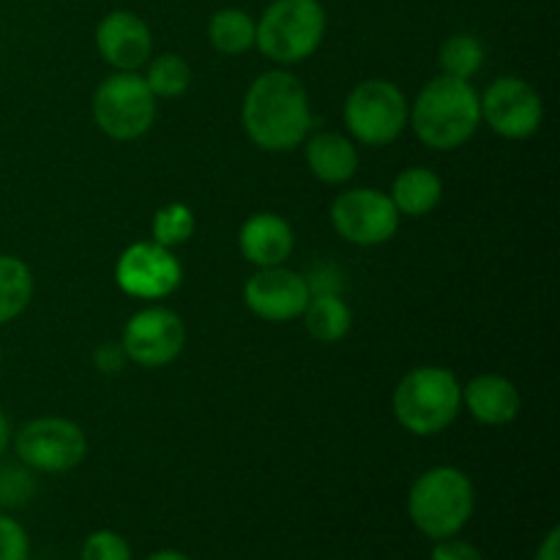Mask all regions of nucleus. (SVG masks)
I'll use <instances>...</instances> for the list:
<instances>
[{
	"label": "nucleus",
	"instance_id": "obj_7",
	"mask_svg": "<svg viewBox=\"0 0 560 560\" xmlns=\"http://www.w3.org/2000/svg\"><path fill=\"white\" fill-rule=\"evenodd\" d=\"M93 120L109 140H140L156 120V96L137 71H115L93 93Z\"/></svg>",
	"mask_w": 560,
	"mask_h": 560
},
{
	"label": "nucleus",
	"instance_id": "obj_29",
	"mask_svg": "<svg viewBox=\"0 0 560 560\" xmlns=\"http://www.w3.org/2000/svg\"><path fill=\"white\" fill-rule=\"evenodd\" d=\"M124 350H120V345H102V348L96 350V364L98 370L104 372H115L120 364H124Z\"/></svg>",
	"mask_w": 560,
	"mask_h": 560
},
{
	"label": "nucleus",
	"instance_id": "obj_20",
	"mask_svg": "<svg viewBox=\"0 0 560 560\" xmlns=\"http://www.w3.org/2000/svg\"><path fill=\"white\" fill-rule=\"evenodd\" d=\"M257 22L244 9H219L208 22V42L219 55H244L255 47Z\"/></svg>",
	"mask_w": 560,
	"mask_h": 560
},
{
	"label": "nucleus",
	"instance_id": "obj_17",
	"mask_svg": "<svg viewBox=\"0 0 560 560\" xmlns=\"http://www.w3.org/2000/svg\"><path fill=\"white\" fill-rule=\"evenodd\" d=\"M306 167L320 184L342 186L359 173V148L339 131H320L306 140Z\"/></svg>",
	"mask_w": 560,
	"mask_h": 560
},
{
	"label": "nucleus",
	"instance_id": "obj_9",
	"mask_svg": "<svg viewBox=\"0 0 560 560\" xmlns=\"http://www.w3.org/2000/svg\"><path fill=\"white\" fill-rule=\"evenodd\" d=\"M481 120L503 140H528L541 129L545 98L523 77H498L485 93H479Z\"/></svg>",
	"mask_w": 560,
	"mask_h": 560
},
{
	"label": "nucleus",
	"instance_id": "obj_18",
	"mask_svg": "<svg viewBox=\"0 0 560 560\" xmlns=\"http://www.w3.org/2000/svg\"><path fill=\"white\" fill-rule=\"evenodd\" d=\"M392 202L399 217L421 219L435 211L443 200V180L430 167H408L394 178Z\"/></svg>",
	"mask_w": 560,
	"mask_h": 560
},
{
	"label": "nucleus",
	"instance_id": "obj_3",
	"mask_svg": "<svg viewBox=\"0 0 560 560\" xmlns=\"http://www.w3.org/2000/svg\"><path fill=\"white\" fill-rule=\"evenodd\" d=\"M476 512V490L468 474L452 465L424 470L408 492V517L419 534L441 541L459 536Z\"/></svg>",
	"mask_w": 560,
	"mask_h": 560
},
{
	"label": "nucleus",
	"instance_id": "obj_32",
	"mask_svg": "<svg viewBox=\"0 0 560 560\" xmlns=\"http://www.w3.org/2000/svg\"><path fill=\"white\" fill-rule=\"evenodd\" d=\"M145 560H191V558L180 550H159L153 552V556H148Z\"/></svg>",
	"mask_w": 560,
	"mask_h": 560
},
{
	"label": "nucleus",
	"instance_id": "obj_21",
	"mask_svg": "<svg viewBox=\"0 0 560 560\" xmlns=\"http://www.w3.org/2000/svg\"><path fill=\"white\" fill-rule=\"evenodd\" d=\"M33 273L22 257L0 255V326L16 320L33 301Z\"/></svg>",
	"mask_w": 560,
	"mask_h": 560
},
{
	"label": "nucleus",
	"instance_id": "obj_23",
	"mask_svg": "<svg viewBox=\"0 0 560 560\" xmlns=\"http://www.w3.org/2000/svg\"><path fill=\"white\" fill-rule=\"evenodd\" d=\"M145 82L156 98H178L189 91L191 69L180 55L164 52L148 60Z\"/></svg>",
	"mask_w": 560,
	"mask_h": 560
},
{
	"label": "nucleus",
	"instance_id": "obj_19",
	"mask_svg": "<svg viewBox=\"0 0 560 560\" xmlns=\"http://www.w3.org/2000/svg\"><path fill=\"white\" fill-rule=\"evenodd\" d=\"M304 326L310 337L320 345H337L353 328V312H350L348 301L337 293H312L310 304L304 310Z\"/></svg>",
	"mask_w": 560,
	"mask_h": 560
},
{
	"label": "nucleus",
	"instance_id": "obj_1",
	"mask_svg": "<svg viewBox=\"0 0 560 560\" xmlns=\"http://www.w3.org/2000/svg\"><path fill=\"white\" fill-rule=\"evenodd\" d=\"M241 124L260 151H295L312 129V104L304 82L288 69L262 71L246 88Z\"/></svg>",
	"mask_w": 560,
	"mask_h": 560
},
{
	"label": "nucleus",
	"instance_id": "obj_13",
	"mask_svg": "<svg viewBox=\"0 0 560 560\" xmlns=\"http://www.w3.org/2000/svg\"><path fill=\"white\" fill-rule=\"evenodd\" d=\"M310 299V282L284 266L257 268L244 284L246 310L266 323L299 320Z\"/></svg>",
	"mask_w": 560,
	"mask_h": 560
},
{
	"label": "nucleus",
	"instance_id": "obj_14",
	"mask_svg": "<svg viewBox=\"0 0 560 560\" xmlns=\"http://www.w3.org/2000/svg\"><path fill=\"white\" fill-rule=\"evenodd\" d=\"M96 49L115 71H137L151 60V27L135 11H109L96 25Z\"/></svg>",
	"mask_w": 560,
	"mask_h": 560
},
{
	"label": "nucleus",
	"instance_id": "obj_11",
	"mask_svg": "<svg viewBox=\"0 0 560 560\" xmlns=\"http://www.w3.org/2000/svg\"><path fill=\"white\" fill-rule=\"evenodd\" d=\"M184 282V266L173 249L156 241H137L115 262V284L140 301H162Z\"/></svg>",
	"mask_w": 560,
	"mask_h": 560
},
{
	"label": "nucleus",
	"instance_id": "obj_12",
	"mask_svg": "<svg viewBox=\"0 0 560 560\" xmlns=\"http://www.w3.org/2000/svg\"><path fill=\"white\" fill-rule=\"evenodd\" d=\"M186 348V323L167 306H145L129 317L120 339L126 359L145 370L170 366Z\"/></svg>",
	"mask_w": 560,
	"mask_h": 560
},
{
	"label": "nucleus",
	"instance_id": "obj_22",
	"mask_svg": "<svg viewBox=\"0 0 560 560\" xmlns=\"http://www.w3.org/2000/svg\"><path fill=\"white\" fill-rule=\"evenodd\" d=\"M438 60H441L443 74L470 82L481 71V66H485L487 49L474 33H454V36H448L441 44Z\"/></svg>",
	"mask_w": 560,
	"mask_h": 560
},
{
	"label": "nucleus",
	"instance_id": "obj_8",
	"mask_svg": "<svg viewBox=\"0 0 560 560\" xmlns=\"http://www.w3.org/2000/svg\"><path fill=\"white\" fill-rule=\"evenodd\" d=\"M14 452L36 474H69L88 457V438L77 421L63 416H38L11 435Z\"/></svg>",
	"mask_w": 560,
	"mask_h": 560
},
{
	"label": "nucleus",
	"instance_id": "obj_4",
	"mask_svg": "<svg viewBox=\"0 0 560 560\" xmlns=\"http://www.w3.org/2000/svg\"><path fill=\"white\" fill-rule=\"evenodd\" d=\"M392 408L410 435H441L463 410V386L446 366H416L394 388Z\"/></svg>",
	"mask_w": 560,
	"mask_h": 560
},
{
	"label": "nucleus",
	"instance_id": "obj_25",
	"mask_svg": "<svg viewBox=\"0 0 560 560\" xmlns=\"http://www.w3.org/2000/svg\"><path fill=\"white\" fill-rule=\"evenodd\" d=\"M80 560H135L129 541L115 530H93L80 547Z\"/></svg>",
	"mask_w": 560,
	"mask_h": 560
},
{
	"label": "nucleus",
	"instance_id": "obj_24",
	"mask_svg": "<svg viewBox=\"0 0 560 560\" xmlns=\"http://www.w3.org/2000/svg\"><path fill=\"white\" fill-rule=\"evenodd\" d=\"M151 235L167 249L186 244L195 235V211L186 202H167L153 213Z\"/></svg>",
	"mask_w": 560,
	"mask_h": 560
},
{
	"label": "nucleus",
	"instance_id": "obj_16",
	"mask_svg": "<svg viewBox=\"0 0 560 560\" xmlns=\"http://www.w3.org/2000/svg\"><path fill=\"white\" fill-rule=\"evenodd\" d=\"M463 408L485 427H506L520 416L523 399L517 386L503 375L474 377L468 386H463Z\"/></svg>",
	"mask_w": 560,
	"mask_h": 560
},
{
	"label": "nucleus",
	"instance_id": "obj_26",
	"mask_svg": "<svg viewBox=\"0 0 560 560\" xmlns=\"http://www.w3.org/2000/svg\"><path fill=\"white\" fill-rule=\"evenodd\" d=\"M36 492V481H33L31 468H0V506L16 509L25 506Z\"/></svg>",
	"mask_w": 560,
	"mask_h": 560
},
{
	"label": "nucleus",
	"instance_id": "obj_31",
	"mask_svg": "<svg viewBox=\"0 0 560 560\" xmlns=\"http://www.w3.org/2000/svg\"><path fill=\"white\" fill-rule=\"evenodd\" d=\"M11 435H14V432H11L9 419H5V413H3V410H0V459H3V454L9 452Z\"/></svg>",
	"mask_w": 560,
	"mask_h": 560
},
{
	"label": "nucleus",
	"instance_id": "obj_15",
	"mask_svg": "<svg viewBox=\"0 0 560 560\" xmlns=\"http://www.w3.org/2000/svg\"><path fill=\"white\" fill-rule=\"evenodd\" d=\"M238 249L244 255V260L257 268L284 266L295 249L293 228L279 213H255V217H249L241 224Z\"/></svg>",
	"mask_w": 560,
	"mask_h": 560
},
{
	"label": "nucleus",
	"instance_id": "obj_28",
	"mask_svg": "<svg viewBox=\"0 0 560 560\" xmlns=\"http://www.w3.org/2000/svg\"><path fill=\"white\" fill-rule=\"evenodd\" d=\"M430 560H485V558H481V552L476 550L470 541H463L457 539V536H452V539L435 541V547H432L430 552Z\"/></svg>",
	"mask_w": 560,
	"mask_h": 560
},
{
	"label": "nucleus",
	"instance_id": "obj_6",
	"mask_svg": "<svg viewBox=\"0 0 560 560\" xmlns=\"http://www.w3.org/2000/svg\"><path fill=\"white\" fill-rule=\"evenodd\" d=\"M410 104L402 88L392 80H364L348 93L342 118L355 142L366 148H386L408 129Z\"/></svg>",
	"mask_w": 560,
	"mask_h": 560
},
{
	"label": "nucleus",
	"instance_id": "obj_10",
	"mask_svg": "<svg viewBox=\"0 0 560 560\" xmlns=\"http://www.w3.org/2000/svg\"><path fill=\"white\" fill-rule=\"evenodd\" d=\"M399 211L392 197L372 186L348 189L334 200L331 224L337 235L355 246H381L399 230Z\"/></svg>",
	"mask_w": 560,
	"mask_h": 560
},
{
	"label": "nucleus",
	"instance_id": "obj_30",
	"mask_svg": "<svg viewBox=\"0 0 560 560\" xmlns=\"http://www.w3.org/2000/svg\"><path fill=\"white\" fill-rule=\"evenodd\" d=\"M534 560H560V528H550L541 539Z\"/></svg>",
	"mask_w": 560,
	"mask_h": 560
},
{
	"label": "nucleus",
	"instance_id": "obj_2",
	"mask_svg": "<svg viewBox=\"0 0 560 560\" xmlns=\"http://www.w3.org/2000/svg\"><path fill=\"white\" fill-rule=\"evenodd\" d=\"M408 126L432 151H457L481 126L479 91L468 80L435 77L410 104Z\"/></svg>",
	"mask_w": 560,
	"mask_h": 560
},
{
	"label": "nucleus",
	"instance_id": "obj_27",
	"mask_svg": "<svg viewBox=\"0 0 560 560\" xmlns=\"http://www.w3.org/2000/svg\"><path fill=\"white\" fill-rule=\"evenodd\" d=\"M0 560H31V536L11 514H0Z\"/></svg>",
	"mask_w": 560,
	"mask_h": 560
},
{
	"label": "nucleus",
	"instance_id": "obj_5",
	"mask_svg": "<svg viewBox=\"0 0 560 560\" xmlns=\"http://www.w3.org/2000/svg\"><path fill=\"white\" fill-rule=\"evenodd\" d=\"M320 0H273L257 20L255 47L277 66L304 63L326 38Z\"/></svg>",
	"mask_w": 560,
	"mask_h": 560
},
{
	"label": "nucleus",
	"instance_id": "obj_33",
	"mask_svg": "<svg viewBox=\"0 0 560 560\" xmlns=\"http://www.w3.org/2000/svg\"><path fill=\"white\" fill-rule=\"evenodd\" d=\"M0 370H3V350H0Z\"/></svg>",
	"mask_w": 560,
	"mask_h": 560
}]
</instances>
